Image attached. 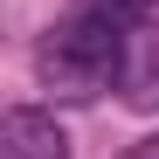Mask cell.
Wrapping results in <instances>:
<instances>
[{
  "mask_svg": "<svg viewBox=\"0 0 159 159\" xmlns=\"http://www.w3.org/2000/svg\"><path fill=\"white\" fill-rule=\"evenodd\" d=\"M125 35H131V28H118V21L76 7V14L56 21V28L42 35V48H35V76H42V90L62 97V104L104 97V90L118 83V69H125Z\"/></svg>",
  "mask_w": 159,
  "mask_h": 159,
  "instance_id": "obj_1",
  "label": "cell"
},
{
  "mask_svg": "<svg viewBox=\"0 0 159 159\" xmlns=\"http://www.w3.org/2000/svg\"><path fill=\"white\" fill-rule=\"evenodd\" d=\"M118 90H125L131 111H159V28H131V35H125Z\"/></svg>",
  "mask_w": 159,
  "mask_h": 159,
  "instance_id": "obj_2",
  "label": "cell"
},
{
  "mask_svg": "<svg viewBox=\"0 0 159 159\" xmlns=\"http://www.w3.org/2000/svg\"><path fill=\"white\" fill-rule=\"evenodd\" d=\"M0 139H7V159H69V139L48 111H7Z\"/></svg>",
  "mask_w": 159,
  "mask_h": 159,
  "instance_id": "obj_3",
  "label": "cell"
},
{
  "mask_svg": "<svg viewBox=\"0 0 159 159\" xmlns=\"http://www.w3.org/2000/svg\"><path fill=\"white\" fill-rule=\"evenodd\" d=\"M76 7H83V14H104V21H118V28H139L152 0H76Z\"/></svg>",
  "mask_w": 159,
  "mask_h": 159,
  "instance_id": "obj_4",
  "label": "cell"
},
{
  "mask_svg": "<svg viewBox=\"0 0 159 159\" xmlns=\"http://www.w3.org/2000/svg\"><path fill=\"white\" fill-rule=\"evenodd\" d=\"M131 159H159V131H152V139H139V145H131Z\"/></svg>",
  "mask_w": 159,
  "mask_h": 159,
  "instance_id": "obj_5",
  "label": "cell"
}]
</instances>
